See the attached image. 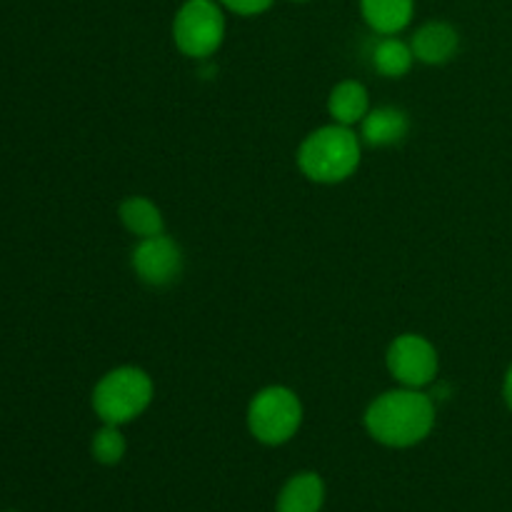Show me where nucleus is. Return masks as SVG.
Instances as JSON below:
<instances>
[{
  "instance_id": "dca6fc26",
  "label": "nucleus",
  "mask_w": 512,
  "mask_h": 512,
  "mask_svg": "<svg viewBox=\"0 0 512 512\" xmlns=\"http://www.w3.org/2000/svg\"><path fill=\"white\" fill-rule=\"evenodd\" d=\"M220 5H223L225 10H230V13L235 15H260L265 13V10H270V5L275 3V0H218Z\"/></svg>"
},
{
  "instance_id": "a211bd4d",
  "label": "nucleus",
  "mask_w": 512,
  "mask_h": 512,
  "mask_svg": "<svg viewBox=\"0 0 512 512\" xmlns=\"http://www.w3.org/2000/svg\"><path fill=\"white\" fill-rule=\"evenodd\" d=\"M290 3H308V0H290Z\"/></svg>"
},
{
  "instance_id": "1a4fd4ad",
  "label": "nucleus",
  "mask_w": 512,
  "mask_h": 512,
  "mask_svg": "<svg viewBox=\"0 0 512 512\" xmlns=\"http://www.w3.org/2000/svg\"><path fill=\"white\" fill-rule=\"evenodd\" d=\"M408 133V113L395 105H380V108H370V113L360 123L358 135L363 145H370V148H390V145L403 143Z\"/></svg>"
},
{
  "instance_id": "f03ea898",
  "label": "nucleus",
  "mask_w": 512,
  "mask_h": 512,
  "mask_svg": "<svg viewBox=\"0 0 512 512\" xmlns=\"http://www.w3.org/2000/svg\"><path fill=\"white\" fill-rule=\"evenodd\" d=\"M363 160V140L348 125L330 123L305 135L298 148V168L318 185H338L355 175Z\"/></svg>"
},
{
  "instance_id": "39448f33",
  "label": "nucleus",
  "mask_w": 512,
  "mask_h": 512,
  "mask_svg": "<svg viewBox=\"0 0 512 512\" xmlns=\"http://www.w3.org/2000/svg\"><path fill=\"white\" fill-rule=\"evenodd\" d=\"M225 40V8L218 0H185L173 18V43L183 55L205 60Z\"/></svg>"
},
{
  "instance_id": "f3484780",
  "label": "nucleus",
  "mask_w": 512,
  "mask_h": 512,
  "mask_svg": "<svg viewBox=\"0 0 512 512\" xmlns=\"http://www.w3.org/2000/svg\"><path fill=\"white\" fill-rule=\"evenodd\" d=\"M503 398H505V405L512 410V365L508 368V373H505V380H503Z\"/></svg>"
},
{
  "instance_id": "423d86ee",
  "label": "nucleus",
  "mask_w": 512,
  "mask_h": 512,
  "mask_svg": "<svg viewBox=\"0 0 512 512\" xmlns=\"http://www.w3.org/2000/svg\"><path fill=\"white\" fill-rule=\"evenodd\" d=\"M385 365L398 385L423 390L438 378L440 358L428 338L418 333H403L390 343L388 353H385Z\"/></svg>"
},
{
  "instance_id": "ddd939ff",
  "label": "nucleus",
  "mask_w": 512,
  "mask_h": 512,
  "mask_svg": "<svg viewBox=\"0 0 512 512\" xmlns=\"http://www.w3.org/2000/svg\"><path fill=\"white\" fill-rule=\"evenodd\" d=\"M118 218L123 228L135 238H153V235L165 233V218L163 210L143 195H130L120 203Z\"/></svg>"
},
{
  "instance_id": "7ed1b4c3",
  "label": "nucleus",
  "mask_w": 512,
  "mask_h": 512,
  "mask_svg": "<svg viewBox=\"0 0 512 512\" xmlns=\"http://www.w3.org/2000/svg\"><path fill=\"white\" fill-rule=\"evenodd\" d=\"M155 395L153 378L138 365H120L108 370L95 383L90 403L93 413L108 425H128L150 408Z\"/></svg>"
},
{
  "instance_id": "6e6552de",
  "label": "nucleus",
  "mask_w": 512,
  "mask_h": 512,
  "mask_svg": "<svg viewBox=\"0 0 512 512\" xmlns=\"http://www.w3.org/2000/svg\"><path fill=\"white\" fill-rule=\"evenodd\" d=\"M410 48L418 63L423 65H445L455 58L460 48V35L445 20H428L420 25L410 38Z\"/></svg>"
},
{
  "instance_id": "20e7f679",
  "label": "nucleus",
  "mask_w": 512,
  "mask_h": 512,
  "mask_svg": "<svg viewBox=\"0 0 512 512\" xmlns=\"http://www.w3.org/2000/svg\"><path fill=\"white\" fill-rule=\"evenodd\" d=\"M303 403L298 393L285 385H268L258 390L248 405V430L258 443L285 445L303 425Z\"/></svg>"
},
{
  "instance_id": "4468645a",
  "label": "nucleus",
  "mask_w": 512,
  "mask_h": 512,
  "mask_svg": "<svg viewBox=\"0 0 512 512\" xmlns=\"http://www.w3.org/2000/svg\"><path fill=\"white\" fill-rule=\"evenodd\" d=\"M413 65V48L398 35H383V40H378V45L373 48V68L385 78H405Z\"/></svg>"
},
{
  "instance_id": "f8f14e48",
  "label": "nucleus",
  "mask_w": 512,
  "mask_h": 512,
  "mask_svg": "<svg viewBox=\"0 0 512 512\" xmlns=\"http://www.w3.org/2000/svg\"><path fill=\"white\" fill-rule=\"evenodd\" d=\"M325 503V483L318 473H298L283 485L275 512H320Z\"/></svg>"
},
{
  "instance_id": "0eeeda50",
  "label": "nucleus",
  "mask_w": 512,
  "mask_h": 512,
  "mask_svg": "<svg viewBox=\"0 0 512 512\" xmlns=\"http://www.w3.org/2000/svg\"><path fill=\"white\" fill-rule=\"evenodd\" d=\"M130 265L138 280L153 288H168L183 275V250L170 235L140 238L130 255Z\"/></svg>"
},
{
  "instance_id": "f257e3e1",
  "label": "nucleus",
  "mask_w": 512,
  "mask_h": 512,
  "mask_svg": "<svg viewBox=\"0 0 512 512\" xmlns=\"http://www.w3.org/2000/svg\"><path fill=\"white\" fill-rule=\"evenodd\" d=\"M435 400L415 388H393L378 395L365 410V430L385 448H413L435 428Z\"/></svg>"
},
{
  "instance_id": "6ab92c4d",
  "label": "nucleus",
  "mask_w": 512,
  "mask_h": 512,
  "mask_svg": "<svg viewBox=\"0 0 512 512\" xmlns=\"http://www.w3.org/2000/svg\"><path fill=\"white\" fill-rule=\"evenodd\" d=\"M5 512H18V510H5Z\"/></svg>"
},
{
  "instance_id": "2eb2a0df",
  "label": "nucleus",
  "mask_w": 512,
  "mask_h": 512,
  "mask_svg": "<svg viewBox=\"0 0 512 512\" xmlns=\"http://www.w3.org/2000/svg\"><path fill=\"white\" fill-rule=\"evenodd\" d=\"M125 453H128V443H125V435L120 433V425L103 423V428L95 430L93 440H90V455L95 463L113 468L125 458Z\"/></svg>"
},
{
  "instance_id": "9d476101",
  "label": "nucleus",
  "mask_w": 512,
  "mask_h": 512,
  "mask_svg": "<svg viewBox=\"0 0 512 512\" xmlns=\"http://www.w3.org/2000/svg\"><path fill=\"white\" fill-rule=\"evenodd\" d=\"M328 113L338 125H348V128L360 125L370 113L368 88L360 80H340L328 95Z\"/></svg>"
},
{
  "instance_id": "9b49d317",
  "label": "nucleus",
  "mask_w": 512,
  "mask_h": 512,
  "mask_svg": "<svg viewBox=\"0 0 512 512\" xmlns=\"http://www.w3.org/2000/svg\"><path fill=\"white\" fill-rule=\"evenodd\" d=\"M360 13L378 35H398L413 23L415 0H360Z\"/></svg>"
}]
</instances>
